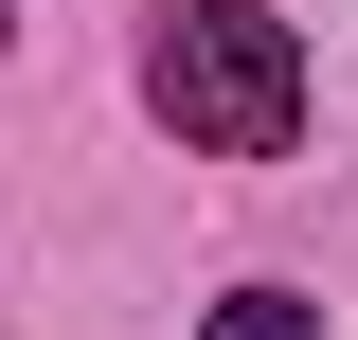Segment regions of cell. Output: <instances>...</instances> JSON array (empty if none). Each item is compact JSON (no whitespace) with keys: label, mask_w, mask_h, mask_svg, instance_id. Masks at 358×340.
<instances>
[{"label":"cell","mask_w":358,"mask_h":340,"mask_svg":"<svg viewBox=\"0 0 358 340\" xmlns=\"http://www.w3.org/2000/svg\"><path fill=\"white\" fill-rule=\"evenodd\" d=\"M143 108H162L197 162H287V143H305V36H287L268 0H162Z\"/></svg>","instance_id":"1"},{"label":"cell","mask_w":358,"mask_h":340,"mask_svg":"<svg viewBox=\"0 0 358 340\" xmlns=\"http://www.w3.org/2000/svg\"><path fill=\"white\" fill-rule=\"evenodd\" d=\"M197 340H322V304H305V287H233Z\"/></svg>","instance_id":"2"},{"label":"cell","mask_w":358,"mask_h":340,"mask_svg":"<svg viewBox=\"0 0 358 340\" xmlns=\"http://www.w3.org/2000/svg\"><path fill=\"white\" fill-rule=\"evenodd\" d=\"M0 36H18V18H0Z\"/></svg>","instance_id":"3"}]
</instances>
